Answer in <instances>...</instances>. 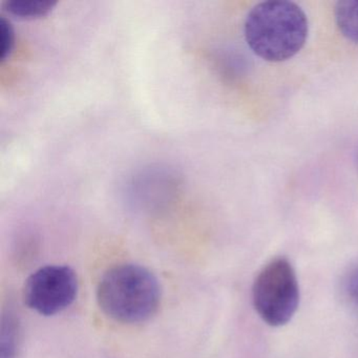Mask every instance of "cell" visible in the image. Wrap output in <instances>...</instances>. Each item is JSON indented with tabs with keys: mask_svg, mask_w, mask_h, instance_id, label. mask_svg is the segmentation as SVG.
I'll list each match as a JSON object with an SVG mask.
<instances>
[{
	"mask_svg": "<svg viewBox=\"0 0 358 358\" xmlns=\"http://www.w3.org/2000/svg\"><path fill=\"white\" fill-rule=\"evenodd\" d=\"M18 322L15 316L9 312L3 315L0 336V358H16L18 351Z\"/></svg>",
	"mask_w": 358,
	"mask_h": 358,
	"instance_id": "obj_7",
	"label": "cell"
},
{
	"mask_svg": "<svg viewBox=\"0 0 358 358\" xmlns=\"http://www.w3.org/2000/svg\"><path fill=\"white\" fill-rule=\"evenodd\" d=\"M97 301L106 315L122 324L150 320L161 301L156 276L140 265L122 264L104 273L97 288Z\"/></svg>",
	"mask_w": 358,
	"mask_h": 358,
	"instance_id": "obj_2",
	"label": "cell"
},
{
	"mask_svg": "<svg viewBox=\"0 0 358 358\" xmlns=\"http://www.w3.org/2000/svg\"><path fill=\"white\" fill-rule=\"evenodd\" d=\"M335 22L339 32L358 45V0H343L335 6Z\"/></svg>",
	"mask_w": 358,
	"mask_h": 358,
	"instance_id": "obj_6",
	"label": "cell"
},
{
	"mask_svg": "<svg viewBox=\"0 0 358 358\" xmlns=\"http://www.w3.org/2000/svg\"><path fill=\"white\" fill-rule=\"evenodd\" d=\"M0 34H1V62H6L13 53L15 47V31L11 22L5 16L0 17Z\"/></svg>",
	"mask_w": 358,
	"mask_h": 358,
	"instance_id": "obj_8",
	"label": "cell"
},
{
	"mask_svg": "<svg viewBox=\"0 0 358 358\" xmlns=\"http://www.w3.org/2000/svg\"><path fill=\"white\" fill-rule=\"evenodd\" d=\"M299 299V280L288 259H272L257 274L252 289L253 306L269 326L280 327L290 322Z\"/></svg>",
	"mask_w": 358,
	"mask_h": 358,
	"instance_id": "obj_3",
	"label": "cell"
},
{
	"mask_svg": "<svg viewBox=\"0 0 358 358\" xmlns=\"http://www.w3.org/2000/svg\"><path fill=\"white\" fill-rule=\"evenodd\" d=\"M78 289V278L72 268L45 266L29 276L24 287V301L41 315H55L74 303Z\"/></svg>",
	"mask_w": 358,
	"mask_h": 358,
	"instance_id": "obj_4",
	"label": "cell"
},
{
	"mask_svg": "<svg viewBox=\"0 0 358 358\" xmlns=\"http://www.w3.org/2000/svg\"><path fill=\"white\" fill-rule=\"evenodd\" d=\"M308 18L291 1L270 0L252 8L244 24L251 51L262 59L280 62L296 55L307 41Z\"/></svg>",
	"mask_w": 358,
	"mask_h": 358,
	"instance_id": "obj_1",
	"label": "cell"
},
{
	"mask_svg": "<svg viewBox=\"0 0 358 358\" xmlns=\"http://www.w3.org/2000/svg\"><path fill=\"white\" fill-rule=\"evenodd\" d=\"M345 290L351 301L358 305V266L354 268L348 275Z\"/></svg>",
	"mask_w": 358,
	"mask_h": 358,
	"instance_id": "obj_9",
	"label": "cell"
},
{
	"mask_svg": "<svg viewBox=\"0 0 358 358\" xmlns=\"http://www.w3.org/2000/svg\"><path fill=\"white\" fill-rule=\"evenodd\" d=\"M56 1L51 0H7L3 11L22 20H35L45 17L53 11Z\"/></svg>",
	"mask_w": 358,
	"mask_h": 358,
	"instance_id": "obj_5",
	"label": "cell"
}]
</instances>
